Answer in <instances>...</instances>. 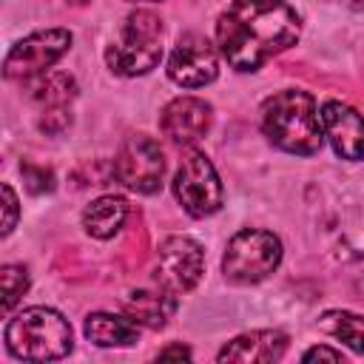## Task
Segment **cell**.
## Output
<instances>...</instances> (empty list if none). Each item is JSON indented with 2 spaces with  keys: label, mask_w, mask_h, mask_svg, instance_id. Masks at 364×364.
Returning <instances> with one entry per match:
<instances>
[{
  "label": "cell",
  "mask_w": 364,
  "mask_h": 364,
  "mask_svg": "<svg viewBox=\"0 0 364 364\" xmlns=\"http://www.w3.org/2000/svg\"><path fill=\"white\" fill-rule=\"evenodd\" d=\"M301 358H304V361H344L341 350H333V347H324V344L310 347V350H307Z\"/></svg>",
  "instance_id": "22"
},
{
  "label": "cell",
  "mask_w": 364,
  "mask_h": 364,
  "mask_svg": "<svg viewBox=\"0 0 364 364\" xmlns=\"http://www.w3.org/2000/svg\"><path fill=\"white\" fill-rule=\"evenodd\" d=\"M262 131L270 145L296 156H313L324 142L316 100L301 88H284L264 100Z\"/></svg>",
  "instance_id": "2"
},
{
  "label": "cell",
  "mask_w": 364,
  "mask_h": 364,
  "mask_svg": "<svg viewBox=\"0 0 364 364\" xmlns=\"http://www.w3.org/2000/svg\"><path fill=\"white\" fill-rule=\"evenodd\" d=\"M318 330L344 341L353 353H358L364 358V316L350 313V310H327L318 316Z\"/></svg>",
  "instance_id": "17"
},
{
  "label": "cell",
  "mask_w": 364,
  "mask_h": 364,
  "mask_svg": "<svg viewBox=\"0 0 364 364\" xmlns=\"http://www.w3.org/2000/svg\"><path fill=\"white\" fill-rule=\"evenodd\" d=\"M213 108L202 97H176L159 114V128L173 145H193L210 131Z\"/></svg>",
  "instance_id": "12"
},
{
  "label": "cell",
  "mask_w": 364,
  "mask_h": 364,
  "mask_svg": "<svg viewBox=\"0 0 364 364\" xmlns=\"http://www.w3.org/2000/svg\"><path fill=\"white\" fill-rule=\"evenodd\" d=\"M299 37L301 20L287 0H230L216 20V48L242 74L259 71Z\"/></svg>",
  "instance_id": "1"
},
{
  "label": "cell",
  "mask_w": 364,
  "mask_h": 364,
  "mask_svg": "<svg viewBox=\"0 0 364 364\" xmlns=\"http://www.w3.org/2000/svg\"><path fill=\"white\" fill-rule=\"evenodd\" d=\"M68 3H71V6H88L91 0H68Z\"/></svg>",
  "instance_id": "25"
},
{
  "label": "cell",
  "mask_w": 364,
  "mask_h": 364,
  "mask_svg": "<svg viewBox=\"0 0 364 364\" xmlns=\"http://www.w3.org/2000/svg\"><path fill=\"white\" fill-rule=\"evenodd\" d=\"M125 313L136 321L145 324L151 330H159L168 324L171 313H173V293L168 290H136L125 299Z\"/></svg>",
  "instance_id": "16"
},
{
  "label": "cell",
  "mask_w": 364,
  "mask_h": 364,
  "mask_svg": "<svg viewBox=\"0 0 364 364\" xmlns=\"http://www.w3.org/2000/svg\"><path fill=\"white\" fill-rule=\"evenodd\" d=\"M168 77L179 88H205L219 77V48L202 34L176 40L168 57Z\"/></svg>",
  "instance_id": "10"
},
{
  "label": "cell",
  "mask_w": 364,
  "mask_h": 364,
  "mask_svg": "<svg viewBox=\"0 0 364 364\" xmlns=\"http://www.w3.org/2000/svg\"><path fill=\"white\" fill-rule=\"evenodd\" d=\"M128 3H159V0H128Z\"/></svg>",
  "instance_id": "26"
},
{
  "label": "cell",
  "mask_w": 364,
  "mask_h": 364,
  "mask_svg": "<svg viewBox=\"0 0 364 364\" xmlns=\"http://www.w3.org/2000/svg\"><path fill=\"white\" fill-rule=\"evenodd\" d=\"M71 31L68 28H43L34 31L23 40H17L3 63V74L6 80H34L40 74H46L68 48H71Z\"/></svg>",
  "instance_id": "8"
},
{
  "label": "cell",
  "mask_w": 364,
  "mask_h": 364,
  "mask_svg": "<svg viewBox=\"0 0 364 364\" xmlns=\"http://www.w3.org/2000/svg\"><path fill=\"white\" fill-rule=\"evenodd\" d=\"M205 270V253L202 245L191 236H168L156 250L154 279L162 290L182 296L196 287Z\"/></svg>",
  "instance_id": "9"
},
{
  "label": "cell",
  "mask_w": 364,
  "mask_h": 364,
  "mask_svg": "<svg viewBox=\"0 0 364 364\" xmlns=\"http://www.w3.org/2000/svg\"><path fill=\"white\" fill-rule=\"evenodd\" d=\"M282 262V242L270 230L245 228L230 236L225 256H222V273L230 284H259L264 282Z\"/></svg>",
  "instance_id": "5"
},
{
  "label": "cell",
  "mask_w": 364,
  "mask_h": 364,
  "mask_svg": "<svg viewBox=\"0 0 364 364\" xmlns=\"http://www.w3.org/2000/svg\"><path fill=\"white\" fill-rule=\"evenodd\" d=\"M173 196L185 208V213L193 219L213 216L222 208L225 188L219 182L213 162L202 151H196V148L185 151V156L173 173Z\"/></svg>",
  "instance_id": "6"
},
{
  "label": "cell",
  "mask_w": 364,
  "mask_h": 364,
  "mask_svg": "<svg viewBox=\"0 0 364 364\" xmlns=\"http://www.w3.org/2000/svg\"><path fill=\"white\" fill-rule=\"evenodd\" d=\"M23 176L28 179V191H34V193H40V191H51V188H54V182H51V171L37 168V176H34V168L26 165V168H23Z\"/></svg>",
  "instance_id": "21"
},
{
  "label": "cell",
  "mask_w": 364,
  "mask_h": 364,
  "mask_svg": "<svg viewBox=\"0 0 364 364\" xmlns=\"http://www.w3.org/2000/svg\"><path fill=\"white\" fill-rule=\"evenodd\" d=\"M287 333L282 330H250L230 338L219 350V361H242V364H273L287 353Z\"/></svg>",
  "instance_id": "13"
},
{
  "label": "cell",
  "mask_w": 364,
  "mask_h": 364,
  "mask_svg": "<svg viewBox=\"0 0 364 364\" xmlns=\"http://www.w3.org/2000/svg\"><path fill=\"white\" fill-rule=\"evenodd\" d=\"M31 97L46 108H65L77 97V82L65 71H46V74L34 77Z\"/></svg>",
  "instance_id": "18"
},
{
  "label": "cell",
  "mask_w": 364,
  "mask_h": 364,
  "mask_svg": "<svg viewBox=\"0 0 364 364\" xmlns=\"http://www.w3.org/2000/svg\"><path fill=\"white\" fill-rule=\"evenodd\" d=\"M128 219V202L122 196L105 193L100 199H94L85 210H82V228L88 236L94 239H111L122 230Z\"/></svg>",
  "instance_id": "15"
},
{
  "label": "cell",
  "mask_w": 364,
  "mask_h": 364,
  "mask_svg": "<svg viewBox=\"0 0 364 364\" xmlns=\"http://www.w3.org/2000/svg\"><path fill=\"white\" fill-rule=\"evenodd\" d=\"M82 333L97 347H131L139 341V324L131 316H114V313L85 316Z\"/></svg>",
  "instance_id": "14"
},
{
  "label": "cell",
  "mask_w": 364,
  "mask_h": 364,
  "mask_svg": "<svg viewBox=\"0 0 364 364\" xmlns=\"http://www.w3.org/2000/svg\"><path fill=\"white\" fill-rule=\"evenodd\" d=\"M28 270L23 267V264H14V262H9V264H3L0 267V287H3V313L9 316L11 310H14V304L23 299V293L28 290Z\"/></svg>",
  "instance_id": "19"
},
{
  "label": "cell",
  "mask_w": 364,
  "mask_h": 364,
  "mask_svg": "<svg viewBox=\"0 0 364 364\" xmlns=\"http://www.w3.org/2000/svg\"><path fill=\"white\" fill-rule=\"evenodd\" d=\"M17 216H20L17 193H14V188L6 182V185H3V236H9V233L17 228Z\"/></svg>",
  "instance_id": "20"
},
{
  "label": "cell",
  "mask_w": 364,
  "mask_h": 364,
  "mask_svg": "<svg viewBox=\"0 0 364 364\" xmlns=\"http://www.w3.org/2000/svg\"><path fill=\"white\" fill-rule=\"evenodd\" d=\"M165 23L151 9H136L125 17L117 40L105 48V65L117 77H142L162 60Z\"/></svg>",
  "instance_id": "4"
},
{
  "label": "cell",
  "mask_w": 364,
  "mask_h": 364,
  "mask_svg": "<svg viewBox=\"0 0 364 364\" xmlns=\"http://www.w3.org/2000/svg\"><path fill=\"white\" fill-rule=\"evenodd\" d=\"M71 344V324L51 307H26L6 324V347L23 361L65 358Z\"/></svg>",
  "instance_id": "3"
},
{
  "label": "cell",
  "mask_w": 364,
  "mask_h": 364,
  "mask_svg": "<svg viewBox=\"0 0 364 364\" xmlns=\"http://www.w3.org/2000/svg\"><path fill=\"white\" fill-rule=\"evenodd\" d=\"M353 9H364V0H347Z\"/></svg>",
  "instance_id": "24"
},
{
  "label": "cell",
  "mask_w": 364,
  "mask_h": 364,
  "mask_svg": "<svg viewBox=\"0 0 364 364\" xmlns=\"http://www.w3.org/2000/svg\"><path fill=\"white\" fill-rule=\"evenodd\" d=\"M114 176L134 193H156L165 176V154L159 142L148 134H131L114 156Z\"/></svg>",
  "instance_id": "7"
},
{
  "label": "cell",
  "mask_w": 364,
  "mask_h": 364,
  "mask_svg": "<svg viewBox=\"0 0 364 364\" xmlns=\"http://www.w3.org/2000/svg\"><path fill=\"white\" fill-rule=\"evenodd\" d=\"M318 114L324 139L333 145V151L341 159L364 162V114L338 100H327Z\"/></svg>",
  "instance_id": "11"
},
{
  "label": "cell",
  "mask_w": 364,
  "mask_h": 364,
  "mask_svg": "<svg viewBox=\"0 0 364 364\" xmlns=\"http://www.w3.org/2000/svg\"><path fill=\"white\" fill-rule=\"evenodd\" d=\"M191 355H193V353H191L185 344H168V347H162V350L156 353V358H162V361H165V358H191Z\"/></svg>",
  "instance_id": "23"
}]
</instances>
